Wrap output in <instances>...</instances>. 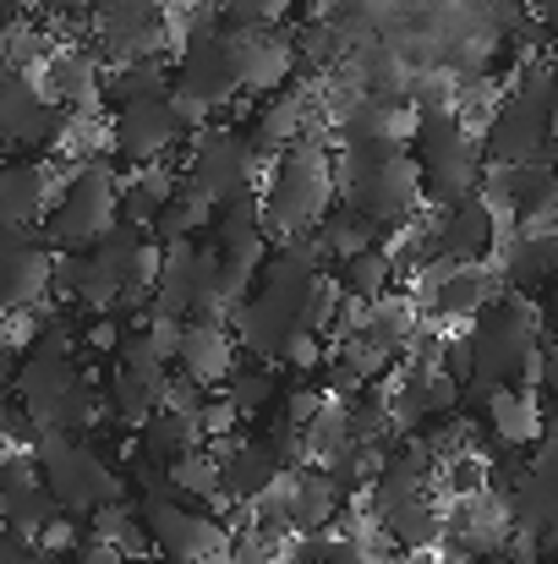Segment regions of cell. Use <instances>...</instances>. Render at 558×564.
I'll list each match as a JSON object with an SVG mask.
<instances>
[{"label": "cell", "mask_w": 558, "mask_h": 564, "mask_svg": "<svg viewBox=\"0 0 558 564\" xmlns=\"http://www.w3.org/2000/svg\"><path fill=\"white\" fill-rule=\"evenodd\" d=\"M171 94L182 105L192 127L219 121L241 94V72H236V28L225 22V11L214 0H197L176 22V61H171Z\"/></svg>", "instance_id": "obj_1"}, {"label": "cell", "mask_w": 558, "mask_h": 564, "mask_svg": "<svg viewBox=\"0 0 558 564\" xmlns=\"http://www.w3.org/2000/svg\"><path fill=\"white\" fill-rule=\"evenodd\" d=\"M335 197H340V187H335V149L324 143V132H307V138L285 143L280 154H269V165L258 176L263 225H269L274 241L307 236L329 214Z\"/></svg>", "instance_id": "obj_2"}, {"label": "cell", "mask_w": 558, "mask_h": 564, "mask_svg": "<svg viewBox=\"0 0 558 564\" xmlns=\"http://www.w3.org/2000/svg\"><path fill=\"white\" fill-rule=\"evenodd\" d=\"M335 187L340 203L368 214L389 236L422 214V176L411 143H335Z\"/></svg>", "instance_id": "obj_3"}, {"label": "cell", "mask_w": 558, "mask_h": 564, "mask_svg": "<svg viewBox=\"0 0 558 564\" xmlns=\"http://www.w3.org/2000/svg\"><path fill=\"white\" fill-rule=\"evenodd\" d=\"M411 160H416L422 203H427V208H444V203H460V197L482 192V176H488L482 138H477V127L466 121L460 105L416 110V127H411Z\"/></svg>", "instance_id": "obj_4"}, {"label": "cell", "mask_w": 558, "mask_h": 564, "mask_svg": "<svg viewBox=\"0 0 558 564\" xmlns=\"http://www.w3.org/2000/svg\"><path fill=\"white\" fill-rule=\"evenodd\" d=\"M116 219H121V165L99 149V154L72 160L55 176V192H50V208H44L39 230H44V241L55 252H83Z\"/></svg>", "instance_id": "obj_5"}, {"label": "cell", "mask_w": 558, "mask_h": 564, "mask_svg": "<svg viewBox=\"0 0 558 564\" xmlns=\"http://www.w3.org/2000/svg\"><path fill=\"white\" fill-rule=\"evenodd\" d=\"M466 346H471V383L466 394L482 400L493 383H521L532 368V357L543 351V313L532 296H493L471 324H466Z\"/></svg>", "instance_id": "obj_6"}, {"label": "cell", "mask_w": 558, "mask_h": 564, "mask_svg": "<svg viewBox=\"0 0 558 564\" xmlns=\"http://www.w3.org/2000/svg\"><path fill=\"white\" fill-rule=\"evenodd\" d=\"M33 460H39V477L44 488L55 494L61 516L72 521H94V510H105L110 499L127 494V477L121 466L83 433H55V427H33L28 438Z\"/></svg>", "instance_id": "obj_7"}, {"label": "cell", "mask_w": 558, "mask_h": 564, "mask_svg": "<svg viewBox=\"0 0 558 564\" xmlns=\"http://www.w3.org/2000/svg\"><path fill=\"white\" fill-rule=\"evenodd\" d=\"M186 138H192V121L182 116V105H176L171 88L143 94V99H127V105H110V121H105V154L121 171L176 160L186 149Z\"/></svg>", "instance_id": "obj_8"}, {"label": "cell", "mask_w": 558, "mask_h": 564, "mask_svg": "<svg viewBox=\"0 0 558 564\" xmlns=\"http://www.w3.org/2000/svg\"><path fill=\"white\" fill-rule=\"evenodd\" d=\"M83 22H88V44L110 66H121V61H171V50H176L171 0H94Z\"/></svg>", "instance_id": "obj_9"}, {"label": "cell", "mask_w": 558, "mask_h": 564, "mask_svg": "<svg viewBox=\"0 0 558 564\" xmlns=\"http://www.w3.org/2000/svg\"><path fill=\"white\" fill-rule=\"evenodd\" d=\"M263 165L269 160L258 154L252 132L236 127V121H203V127H192V138H186V149H182V171L208 192V203H225L236 192H258Z\"/></svg>", "instance_id": "obj_10"}, {"label": "cell", "mask_w": 558, "mask_h": 564, "mask_svg": "<svg viewBox=\"0 0 558 564\" xmlns=\"http://www.w3.org/2000/svg\"><path fill=\"white\" fill-rule=\"evenodd\" d=\"M138 510H143V527H149L154 554L182 560V564H225L230 560V527H225L208 505L182 499V494H143Z\"/></svg>", "instance_id": "obj_11"}, {"label": "cell", "mask_w": 558, "mask_h": 564, "mask_svg": "<svg viewBox=\"0 0 558 564\" xmlns=\"http://www.w3.org/2000/svg\"><path fill=\"white\" fill-rule=\"evenodd\" d=\"M66 132H72V110L50 99L39 72H17L0 83V154L55 160L66 154Z\"/></svg>", "instance_id": "obj_12"}, {"label": "cell", "mask_w": 558, "mask_h": 564, "mask_svg": "<svg viewBox=\"0 0 558 564\" xmlns=\"http://www.w3.org/2000/svg\"><path fill=\"white\" fill-rule=\"evenodd\" d=\"M154 313L171 318H230L225 291H219V252L192 236L160 252V274H154Z\"/></svg>", "instance_id": "obj_13"}, {"label": "cell", "mask_w": 558, "mask_h": 564, "mask_svg": "<svg viewBox=\"0 0 558 564\" xmlns=\"http://www.w3.org/2000/svg\"><path fill=\"white\" fill-rule=\"evenodd\" d=\"M477 138H482V160H488V165H537V160L558 165L554 110H543V105H532V99H521V94H510V88H504V99L482 116Z\"/></svg>", "instance_id": "obj_14"}, {"label": "cell", "mask_w": 558, "mask_h": 564, "mask_svg": "<svg viewBox=\"0 0 558 564\" xmlns=\"http://www.w3.org/2000/svg\"><path fill=\"white\" fill-rule=\"evenodd\" d=\"M50 280H55V247L44 241V230L39 225L0 230V324L50 307Z\"/></svg>", "instance_id": "obj_15"}, {"label": "cell", "mask_w": 558, "mask_h": 564, "mask_svg": "<svg viewBox=\"0 0 558 564\" xmlns=\"http://www.w3.org/2000/svg\"><path fill=\"white\" fill-rule=\"evenodd\" d=\"M105 77H110V61L77 39V44H55L50 61L39 66V83L50 88V99L72 116H99L105 110Z\"/></svg>", "instance_id": "obj_16"}, {"label": "cell", "mask_w": 558, "mask_h": 564, "mask_svg": "<svg viewBox=\"0 0 558 564\" xmlns=\"http://www.w3.org/2000/svg\"><path fill=\"white\" fill-rule=\"evenodd\" d=\"M504 499H510L515 532H526L537 543H554L558 538V449L554 444H537V455L521 460V471L504 488Z\"/></svg>", "instance_id": "obj_17"}, {"label": "cell", "mask_w": 558, "mask_h": 564, "mask_svg": "<svg viewBox=\"0 0 558 564\" xmlns=\"http://www.w3.org/2000/svg\"><path fill=\"white\" fill-rule=\"evenodd\" d=\"M171 378H176L171 362H143V368H138V362H110V378H99V383H105V411H110V422L127 427V433H138V427L165 405Z\"/></svg>", "instance_id": "obj_18"}, {"label": "cell", "mask_w": 558, "mask_h": 564, "mask_svg": "<svg viewBox=\"0 0 558 564\" xmlns=\"http://www.w3.org/2000/svg\"><path fill=\"white\" fill-rule=\"evenodd\" d=\"M55 165L39 154H0V230H28L44 219L50 192H55Z\"/></svg>", "instance_id": "obj_19"}, {"label": "cell", "mask_w": 558, "mask_h": 564, "mask_svg": "<svg viewBox=\"0 0 558 564\" xmlns=\"http://www.w3.org/2000/svg\"><path fill=\"white\" fill-rule=\"evenodd\" d=\"M208 449L219 455V505H252L263 488L280 482V460L263 438H208Z\"/></svg>", "instance_id": "obj_20"}, {"label": "cell", "mask_w": 558, "mask_h": 564, "mask_svg": "<svg viewBox=\"0 0 558 564\" xmlns=\"http://www.w3.org/2000/svg\"><path fill=\"white\" fill-rule=\"evenodd\" d=\"M236 28V72H241V94L247 99H263V94H280L296 72V55H291V39H280V22L274 28Z\"/></svg>", "instance_id": "obj_21"}, {"label": "cell", "mask_w": 558, "mask_h": 564, "mask_svg": "<svg viewBox=\"0 0 558 564\" xmlns=\"http://www.w3.org/2000/svg\"><path fill=\"white\" fill-rule=\"evenodd\" d=\"M335 143H411L416 110L405 99H378V94H351L335 105Z\"/></svg>", "instance_id": "obj_22"}, {"label": "cell", "mask_w": 558, "mask_h": 564, "mask_svg": "<svg viewBox=\"0 0 558 564\" xmlns=\"http://www.w3.org/2000/svg\"><path fill=\"white\" fill-rule=\"evenodd\" d=\"M499 274H504V291L515 296H543L548 285H558V230L554 236H532V230H510L493 252Z\"/></svg>", "instance_id": "obj_23"}, {"label": "cell", "mask_w": 558, "mask_h": 564, "mask_svg": "<svg viewBox=\"0 0 558 564\" xmlns=\"http://www.w3.org/2000/svg\"><path fill=\"white\" fill-rule=\"evenodd\" d=\"M236 362V329L230 318H186L182 324V346H176V373L203 383V389H219L225 373Z\"/></svg>", "instance_id": "obj_24"}, {"label": "cell", "mask_w": 558, "mask_h": 564, "mask_svg": "<svg viewBox=\"0 0 558 564\" xmlns=\"http://www.w3.org/2000/svg\"><path fill=\"white\" fill-rule=\"evenodd\" d=\"M247 132H252V143H258V154L269 160V154H280L285 143H296V138H307V132H318V121H313V99L302 94V88H280V94H263V99H252V116L241 121Z\"/></svg>", "instance_id": "obj_25"}, {"label": "cell", "mask_w": 558, "mask_h": 564, "mask_svg": "<svg viewBox=\"0 0 558 564\" xmlns=\"http://www.w3.org/2000/svg\"><path fill=\"white\" fill-rule=\"evenodd\" d=\"M482 416H488V433L504 444V449H532L543 444V400L537 389L526 383H493L482 394Z\"/></svg>", "instance_id": "obj_26"}, {"label": "cell", "mask_w": 558, "mask_h": 564, "mask_svg": "<svg viewBox=\"0 0 558 564\" xmlns=\"http://www.w3.org/2000/svg\"><path fill=\"white\" fill-rule=\"evenodd\" d=\"M285 505H291V532L296 538H324L340 521V482L329 471L296 466V471H285Z\"/></svg>", "instance_id": "obj_27"}, {"label": "cell", "mask_w": 558, "mask_h": 564, "mask_svg": "<svg viewBox=\"0 0 558 564\" xmlns=\"http://www.w3.org/2000/svg\"><path fill=\"white\" fill-rule=\"evenodd\" d=\"M197 444H208L203 438V422L197 416H182V411H171V405H160L138 433H132V444H127V460H149V466H171L176 455L186 449H197Z\"/></svg>", "instance_id": "obj_28"}, {"label": "cell", "mask_w": 558, "mask_h": 564, "mask_svg": "<svg viewBox=\"0 0 558 564\" xmlns=\"http://www.w3.org/2000/svg\"><path fill=\"white\" fill-rule=\"evenodd\" d=\"M335 280H340V291L357 296V302H383V296H394V280H400L394 236H383V241H372L362 252L340 258V263H335Z\"/></svg>", "instance_id": "obj_29"}, {"label": "cell", "mask_w": 558, "mask_h": 564, "mask_svg": "<svg viewBox=\"0 0 558 564\" xmlns=\"http://www.w3.org/2000/svg\"><path fill=\"white\" fill-rule=\"evenodd\" d=\"M182 187V165H138V171H121V219L127 225H154V214L171 203V192Z\"/></svg>", "instance_id": "obj_30"}, {"label": "cell", "mask_w": 558, "mask_h": 564, "mask_svg": "<svg viewBox=\"0 0 558 564\" xmlns=\"http://www.w3.org/2000/svg\"><path fill=\"white\" fill-rule=\"evenodd\" d=\"M389 230L383 225H372L368 214H357L351 203H329V214L313 225V241L324 247V258H329V269L340 263V258H351V252H362V247H372V241H383Z\"/></svg>", "instance_id": "obj_31"}, {"label": "cell", "mask_w": 558, "mask_h": 564, "mask_svg": "<svg viewBox=\"0 0 558 564\" xmlns=\"http://www.w3.org/2000/svg\"><path fill=\"white\" fill-rule=\"evenodd\" d=\"M280 368L274 362H263V357H236L230 362V373L219 383V394L241 411V416H263V411H274V400H280Z\"/></svg>", "instance_id": "obj_32"}, {"label": "cell", "mask_w": 558, "mask_h": 564, "mask_svg": "<svg viewBox=\"0 0 558 564\" xmlns=\"http://www.w3.org/2000/svg\"><path fill=\"white\" fill-rule=\"evenodd\" d=\"M208 214H214V203H208V192L197 187L192 176L182 171V187L171 192V203L154 214V225H149V236L160 241V247H176V241H192V236H203L208 230Z\"/></svg>", "instance_id": "obj_33"}, {"label": "cell", "mask_w": 558, "mask_h": 564, "mask_svg": "<svg viewBox=\"0 0 558 564\" xmlns=\"http://www.w3.org/2000/svg\"><path fill=\"white\" fill-rule=\"evenodd\" d=\"M88 532H94V538H105V543H116L127 560H143V554H154V543H149V527H143V510H138L132 499H110L105 510H94Z\"/></svg>", "instance_id": "obj_34"}, {"label": "cell", "mask_w": 558, "mask_h": 564, "mask_svg": "<svg viewBox=\"0 0 558 564\" xmlns=\"http://www.w3.org/2000/svg\"><path fill=\"white\" fill-rule=\"evenodd\" d=\"M171 494L197 499V505H219V455L208 444H197V449L171 460Z\"/></svg>", "instance_id": "obj_35"}, {"label": "cell", "mask_w": 558, "mask_h": 564, "mask_svg": "<svg viewBox=\"0 0 558 564\" xmlns=\"http://www.w3.org/2000/svg\"><path fill=\"white\" fill-rule=\"evenodd\" d=\"M50 50H55V44H50L28 17H6V22H0V55H6L11 72H39V66L50 61Z\"/></svg>", "instance_id": "obj_36"}, {"label": "cell", "mask_w": 558, "mask_h": 564, "mask_svg": "<svg viewBox=\"0 0 558 564\" xmlns=\"http://www.w3.org/2000/svg\"><path fill=\"white\" fill-rule=\"evenodd\" d=\"M291 55H296V72H324V66H335V61H340V28H335V22H307V28H296Z\"/></svg>", "instance_id": "obj_37"}, {"label": "cell", "mask_w": 558, "mask_h": 564, "mask_svg": "<svg viewBox=\"0 0 558 564\" xmlns=\"http://www.w3.org/2000/svg\"><path fill=\"white\" fill-rule=\"evenodd\" d=\"M269 449H274V460L285 466V471H296V466H307V427H296V422H285V416H274L263 433H258Z\"/></svg>", "instance_id": "obj_38"}, {"label": "cell", "mask_w": 558, "mask_h": 564, "mask_svg": "<svg viewBox=\"0 0 558 564\" xmlns=\"http://www.w3.org/2000/svg\"><path fill=\"white\" fill-rule=\"evenodd\" d=\"M302 564H372V560H368V549H362L357 538H335V532H324V538H307Z\"/></svg>", "instance_id": "obj_39"}, {"label": "cell", "mask_w": 558, "mask_h": 564, "mask_svg": "<svg viewBox=\"0 0 558 564\" xmlns=\"http://www.w3.org/2000/svg\"><path fill=\"white\" fill-rule=\"evenodd\" d=\"M324 400H329V389H313V383H302V378H296V383H285V389H280V416H285V422H296V427H307V422L324 411Z\"/></svg>", "instance_id": "obj_40"}, {"label": "cell", "mask_w": 558, "mask_h": 564, "mask_svg": "<svg viewBox=\"0 0 558 564\" xmlns=\"http://www.w3.org/2000/svg\"><path fill=\"white\" fill-rule=\"evenodd\" d=\"M0 564H50V554H44L39 538H28V532L0 521Z\"/></svg>", "instance_id": "obj_41"}, {"label": "cell", "mask_w": 558, "mask_h": 564, "mask_svg": "<svg viewBox=\"0 0 558 564\" xmlns=\"http://www.w3.org/2000/svg\"><path fill=\"white\" fill-rule=\"evenodd\" d=\"M197 422H203V438H230V433H236V422H241V411L214 389V394H208V405L197 411Z\"/></svg>", "instance_id": "obj_42"}, {"label": "cell", "mask_w": 558, "mask_h": 564, "mask_svg": "<svg viewBox=\"0 0 558 564\" xmlns=\"http://www.w3.org/2000/svg\"><path fill=\"white\" fill-rule=\"evenodd\" d=\"M77 564H132V560H127L116 543H105V538H94V532H88V538H83V549H77Z\"/></svg>", "instance_id": "obj_43"}, {"label": "cell", "mask_w": 558, "mask_h": 564, "mask_svg": "<svg viewBox=\"0 0 558 564\" xmlns=\"http://www.w3.org/2000/svg\"><path fill=\"white\" fill-rule=\"evenodd\" d=\"M543 389H548V400H558V340L548 346V357H543Z\"/></svg>", "instance_id": "obj_44"}, {"label": "cell", "mask_w": 558, "mask_h": 564, "mask_svg": "<svg viewBox=\"0 0 558 564\" xmlns=\"http://www.w3.org/2000/svg\"><path fill=\"white\" fill-rule=\"evenodd\" d=\"M526 11H532L543 28H558V0H526Z\"/></svg>", "instance_id": "obj_45"}, {"label": "cell", "mask_w": 558, "mask_h": 564, "mask_svg": "<svg viewBox=\"0 0 558 564\" xmlns=\"http://www.w3.org/2000/svg\"><path fill=\"white\" fill-rule=\"evenodd\" d=\"M548 66L558 72V28H554V44H548Z\"/></svg>", "instance_id": "obj_46"}, {"label": "cell", "mask_w": 558, "mask_h": 564, "mask_svg": "<svg viewBox=\"0 0 558 564\" xmlns=\"http://www.w3.org/2000/svg\"><path fill=\"white\" fill-rule=\"evenodd\" d=\"M6 77H17V72H11V66H6V55H0V83H6Z\"/></svg>", "instance_id": "obj_47"}, {"label": "cell", "mask_w": 558, "mask_h": 564, "mask_svg": "<svg viewBox=\"0 0 558 564\" xmlns=\"http://www.w3.org/2000/svg\"><path fill=\"white\" fill-rule=\"evenodd\" d=\"M449 564H460V560H449Z\"/></svg>", "instance_id": "obj_48"}]
</instances>
